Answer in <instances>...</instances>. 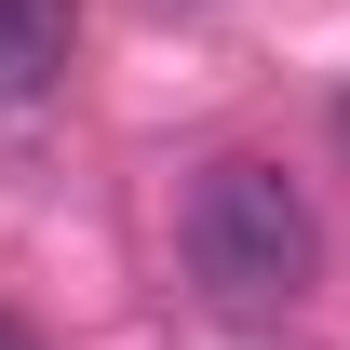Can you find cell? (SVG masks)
Here are the masks:
<instances>
[{
  "label": "cell",
  "instance_id": "obj_3",
  "mask_svg": "<svg viewBox=\"0 0 350 350\" xmlns=\"http://www.w3.org/2000/svg\"><path fill=\"white\" fill-rule=\"evenodd\" d=\"M0 350H41V337H27V323H14V310H0Z\"/></svg>",
  "mask_w": 350,
  "mask_h": 350
},
{
  "label": "cell",
  "instance_id": "obj_2",
  "mask_svg": "<svg viewBox=\"0 0 350 350\" xmlns=\"http://www.w3.org/2000/svg\"><path fill=\"white\" fill-rule=\"evenodd\" d=\"M81 54V0H0V108H41Z\"/></svg>",
  "mask_w": 350,
  "mask_h": 350
},
{
  "label": "cell",
  "instance_id": "obj_4",
  "mask_svg": "<svg viewBox=\"0 0 350 350\" xmlns=\"http://www.w3.org/2000/svg\"><path fill=\"white\" fill-rule=\"evenodd\" d=\"M337 135H350V108H337Z\"/></svg>",
  "mask_w": 350,
  "mask_h": 350
},
{
  "label": "cell",
  "instance_id": "obj_1",
  "mask_svg": "<svg viewBox=\"0 0 350 350\" xmlns=\"http://www.w3.org/2000/svg\"><path fill=\"white\" fill-rule=\"evenodd\" d=\"M310 269H323V216H310L297 175L256 162V148L202 162V189H189V283L216 310H243V323H269V310L310 297Z\"/></svg>",
  "mask_w": 350,
  "mask_h": 350
}]
</instances>
